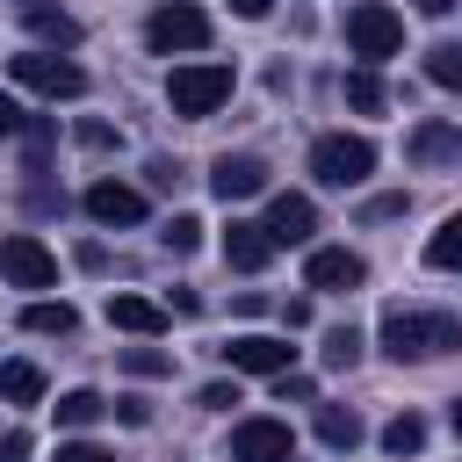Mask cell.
<instances>
[{
  "mask_svg": "<svg viewBox=\"0 0 462 462\" xmlns=\"http://www.w3.org/2000/svg\"><path fill=\"white\" fill-rule=\"evenodd\" d=\"M383 346H390L397 361H433V354H455V346H462V318L390 303V310H383Z\"/></svg>",
  "mask_w": 462,
  "mask_h": 462,
  "instance_id": "6da1fadb",
  "label": "cell"
},
{
  "mask_svg": "<svg viewBox=\"0 0 462 462\" xmlns=\"http://www.w3.org/2000/svg\"><path fill=\"white\" fill-rule=\"evenodd\" d=\"M7 79L29 87V94H43V101H79V94H87V72H79L72 58H58V51H22V58H7Z\"/></svg>",
  "mask_w": 462,
  "mask_h": 462,
  "instance_id": "7a4b0ae2",
  "label": "cell"
},
{
  "mask_svg": "<svg viewBox=\"0 0 462 462\" xmlns=\"http://www.w3.org/2000/svg\"><path fill=\"white\" fill-rule=\"evenodd\" d=\"M166 101H173V116H217L224 101H231V65H173V79H166Z\"/></svg>",
  "mask_w": 462,
  "mask_h": 462,
  "instance_id": "3957f363",
  "label": "cell"
},
{
  "mask_svg": "<svg viewBox=\"0 0 462 462\" xmlns=\"http://www.w3.org/2000/svg\"><path fill=\"white\" fill-rule=\"evenodd\" d=\"M310 173H318L325 188H361V180L375 173V144H368V137L332 130V137H318V144H310Z\"/></svg>",
  "mask_w": 462,
  "mask_h": 462,
  "instance_id": "277c9868",
  "label": "cell"
},
{
  "mask_svg": "<svg viewBox=\"0 0 462 462\" xmlns=\"http://www.w3.org/2000/svg\"><path fill=\"white\" fill-rule=\"evenodd\" d=\"M144 43H152L159 58H173V51H202V43H209V14H202L195 0H159L152 22H144Z\"/></svg>",
  "mask_w": 462,
  "mask_h": 462,
  "instance_id": "5b68a950",
  "label": "cell"
},
{
  "mask_svg": "<svg viewBox=\"0 0 462 462\" xmlns=\"http://www.w3.org/2000/svg\"><path fill=\"white\" fill-rule=\"evenodd\" d=\"M346 51H354V58H368V65H383V58H397V51H404V22H397L383 0H361V7L346 14Z\"/></svg>",
  "mask_w": 462,
  "mask_h": 462,
  "instance_id": "8992f818",
  "label": "cell"
},
{
  "mask_svg": "<svg viewBox=\"0 0 462 462\" xmlns=\"http://www.w3.org/2000/svg\"><path fill=\"white\" fill-rule=\"evenodd\" d=\"M0 274H7L14 289H51V282H58V253H51L43 238L14 231V238H0Z\"/></svg>",
  "mask_w": 462,
  "mask_h": 462,
  "instance_id": "52a82bcc",
  "label": "cell"
},
{
  "mask_svg": "<svg viewBox=\"0 0 462 462\" xmlns=\"http://www.w3.org/2000/svg\"><path fill=\"white\" fill-rule=\"evenodd\" d=\"M303 282H310V289H325V296H354V289L368 282V260H361V253H346V245H318V253L303 260Z\"/></svg>",
  "mask_w": 462,
  "mask_h": 462,
  "instance_id": "ba28073f",
  "label": "cell"
},
{
  "mask_svg": "<svg viewBox=\"0 0 462 462\" xmlns=\"http://www.w3.org/2000/svg\"><path fill=\"white\" fill-rule=\"evenodd\" d=\"M296 455V433L282 419H245L231 426V462H289Z\"/></svg>",
  "mask_w": 462,
  "mask_h": 462,
  "instance_id": "9c48e42d",
  "label": "cell"
},
{
  "mask_svg": "<svg viewBox=\"0 0 462 462\" xmlns=\"http://www.w3.org/2000/svg\"><path fill=\"white\" fill-rule=\"evenodd\" d=\"M267 188V159H253V152H224L217 166H209V195L217 202H245V195H260Z\"/></svg>",
  "mask_w": 462,
  "mask_h": 462,
  "instance_id": "30bf717a",
  "label": "cell"
},
{
  "mask_svg": "<svg viewBox=\"0 0 462 462\" xmlns=\"http://www.w3.org/2000/svg\"><path fill=\"white\" fill-rule=\"evenodd\" d=\"M231 368H245V375H282L289 361H296V346L289 339H274V332H245V339H231V346H217Z\"/></svg>",
  "mask_w": 462,
  "mask_h": 462,
  "instance_id": "8fae6325",
  "label": "cell"
},
{
  "mask_svg": "<svg viewBox=\"0 0 462 462\" xmlns=\"http://www.w3.org/2000/svg\"><path fill=\"white\" fill-rule=\"evenodd\" d=\"M310 231H318V202L310 195H274L267 202V238L274 245H310Z\"/></svg>",
  "mask_w": 462,
  "mask_h": 462,
  "instance_id": "7c38bea8",
  "label": "cell"
},
{
  "mask_svg": "<svg viewBox=\"0 0 462 462\" xmlns=\"http://www.w3.org/2000/svg\"><path fill=\"white\" fill-rule=\"evenodd\" d=\"M87 217L94 224H144V195L123 188V180H94L87 188Z\"/></svg>",
  "mask_w": 462,
  "mask_h": 462,
  "instance_id": "4fadbf2b",
  "label": "cell"
},
{
  "mask_svg": "<svg viewBox=\"0 0 462 462\" xmlns=\"http://www.w3.org/2000/svg\"><path fill=\"white\" fill-rule=\"evenodd\" d=\"M224 260H231L238 274H260V267L274 260V238H267V224H245V217H231V231H224Z\"/></svg>",
  "mask_w": 462,
  "mask_h": 462,
  "instance_id": "5bb4252c",
  "label": "cell"
},
{
  "mask_svg": "<svg viewBox=\"0 0 462 462\" xmlns=\"http://www.w3.org/2000/svg\"><path fill=\"white\" fill-rule=\"evenodd\" d=\"M404 152H411V166H440V159H462V130H455V123H419V130L404 137Z\"/></svg>",
  "mask_w": 462,
  "mask_h": 462,
  "instance_id": "9a60e30c",
  "label": "cell"
},
{
  "mask_svg": "<svg viewBox=\"0 0 462 462\" xmlns=\"http://www.w3.org/2000/svg\"><path fill=\"white\" fill-rule=\"evenodd\" d=\"M108 325L116 332H137V339H159L166 332V310L144 303V296H108Z\"/></svg>",
  "mask_w": 462,
  "mask_h": 462,
  "instance_id": "2e32d148",
  "label": "cell"
},
{
  "mask_svg": "<svg viewBox=\"0 0 462 462\" xmlns=\"http://www.w3.org/2000/svg\"><path fill=\"white\" fill-rule=\"evenodd\" d=\"M22 22H29V29H36V36L51 43V51H72V43H79V22H72L65 7H43V0H22Z\"/></svg>",
  "mask_w": 462,
  "mask_h": 462,
  "instance_id": "e0dca14e",
  "label": "cell"
},
{
  "mask_svg": "<svg viewBox=\"0 0 462 462\" xmlns=\"http://www.w3.org/2000/svg\"><path fill=\"white\" fill-rule=\"evenodd\" d=\"M318 440L325 448H361V411L354 404H318Z\"/></svg>",
  "mask_w": 462,
  "mask_h": 462,
  "instance_id": "ac0fdd59",
  "label": "cell"
},
{
  "mask_svg": "<svg viewBox=\"0 0 462 462\" xmlns=\"http://www.w3.org/2000/svg\"><path fill=\"white\" fill-rule=\"evenodd\" d=\"M43 397V368L36 361H0V404H36Z\"/></svg>",
  "mask_w": 462,
  "mask_h": 462,
  "instance_id": "d6986e66",
  "label": "cell"
},
{
  "mask_svg": "<svg viewBox=\"0 0 462 462\" xmlns=\"http://www.w3.org/2000/svg\"><path fill=\"white\" fill-rule=\"evenodd\" d=\"M22 325L43 332V339H72V332H79V310H72V303H29Z\"/></svg>",
  "mask_w": 462,
  "mask_h": 462,
  "instance_id": "ffe728a7",
  "label": "cell"
},
{
  "mask_svg": "<svg viewBox=\"0 0 462 462\" xmlns=\"http://www.w3.org/2000/svg\"><path fill=\"white\" fill-rule=\"evenodd\" d=\"M339 94H346V108H361V116H375V108L390 101V94H383V79H375V65L346 72V87H339Z\"/></svg>",
  "mask_w": 462,
  "mask_h": 462,
  "instance_id": "44dd1931",
  "label": "cell"
},
{
  "mask_svg": "<svg viewBox=\"0 0 462 462\" xmlns=\"http://www.w3.org/2000/svg\"><path fill=\"white\" fill-rule=\"evenodd\" d=\"M383 448H390V455H419V448H426V419H419V411H397V419L383 426Z\"/></svg>",
  "mask_w": 462,
  "mask_h": 462,
  "instance_id": "7402d4cb",
  "label": "cell"
},
{
  "mask_svg": "<svg viewBox=\"0 0 462 462\" xmlns=\"http://www.w3.org/2000/svg\"><path fill=\"white\" fill-rule=\"evenodd\" d=\"M426 267H462V209L426 238Z\"/></svg>",
  "mask_w": 462,
  "mask_h": 462,
  "instance_id": "603a6c76",
  "label": "cell"
},
{
  "mask_svg": "<svg viewBox=\"0 0 462 462\" xmlns=\"http://www.w3.org/2000/svg\"><path fill=\"white\" fill-rule=\"evenodd\" d=\"M426 79L462 94V43H433V51H426Z\"/></svg>",
  "mask_w": 462,
  "mask_h": 462,
  "instance_id": "cb8c5ba5",
  "label": "cell"
},
{
  "mask_svg": "<svg viewBox=\"0 0 462 462\" xmlns=\"http://www.w3.org/2000/svg\"><path fill=\"white\" fill-rule=\"evenodd\" d=\"M101 411H108V404H101L94 390H65V397H58V426H94Z\"/></svg>",
  "mask_w": 462,
  "mask_h": 462,
  "instance_id": "d4e9b609",
  "label": "cell"
},
{
  "mask_svg": "<svg viewBox=\"0 0 462 462\" xmlns=\"http://www.w3.org/2000/svg\"><path fill=\"white\" fill-rule=\"evenodd\" d=\"M22 137H29V173H43V166H51V144H58V130H51V116H36V123H22Z\"/></svg>",
  "mask_w": 462,
  "mask_h": 462,
  "instance_id": "484cf974",
  "label": "cell"
},
{
  "mask_svg": "<svg viewBox=\"0 0 462 462\" xmlns=\"http://www.w3.org/2000/svg\"><path fill=\"white\" fill-rule=\"evenodd\" d=\"M325 361H332V368H354V361H361V332H354V325H332V332H325Z\"/></svg>",
  "mask_w": 462,
  "mask_h": 462,
  "instance_id": "4316f807",
  "label": "cell"
},
{
  "mask_svg": "<svg viewBox=\"0 0 462 462\" xmlns=\"http://www.w3.org/2000/svg\"><path fill=\"white\" fill-rule=\"evenodd\" d=\"M116 361H123L130 375H173V354H159V346H123Z\"/></svg>",
  "mask_w": 462,
  "mask_h": 462,
  "instance_id": "83f0119b",
  "label": "cell"
},
{
  "mask_svg": "<svg viewBox=\"0 0 462 462\" xmlns=\"http://www.w3.org/2000/svg\"><path fill=\"white\" fill-rule=\"evenodd\" d=\"M202 245V217H173L166 224V253H195Z\"/></svg>",
  "mask_w": 462,
  "mask_h": 462,
  "instance_id": "f1b7e54d",
  "label": "cell"
},
{
  "mask_svg": "<svg viewBox=\"0 0 462 462\" xmlns=\"http://www.w3.org/2000/svg\"><path fill=\"white\" fill-rule=\"evenodd\" d=\"M274 397H282V404H289V397H296V404H310V397H318V383H310V375H296V368H282V375H274Z\"/></svg>",
  "mask_w": 462,
  "mask_h": 462,
  "instance_id": "f546056e",
  "label": "cell"
},
{
  "mask_svg": "<svg viewBox=\"0 0 462 462\" xmlns=\"http://www.w3.org/2000/svg\"><path fill=\"white\" fill-rule=\"evenodd\" d=\"M58 462H116V455H108V448H94V440H65V448H58Z\"/></svg>",
  "mask_w": 462,
  "mask_h": 462,
  "instance_id": "4dcf8cb0",
  "label": "cell"
},
{
  "mask_svg": "<svg viewBox=\"0 0 462 462\" xmlns=\"http://www.w3.org/2000/svg\"><path fill=\"white\" fill-rule=\"evenodd\" d=\"M195 404H209V411H231V404H238V390H231V383H209Z\"/></svg>",
  "mask_w": 462,
  "mask_h": 462,
  "instance_id": "1f68e13d",
  "label": "cell"
},
{
  "mask_svg": "<svg viewBox=\"0 0 462 462\" xmlns=\"http://www.w3.org/2000/svg\"><path fill=\"white\" fill-rule=\"evenodd\" d=\"M116 419H123V426H144L152 404H144V397H116Z\"/></svg>",
  "mask_w": 462,
  "mask_h": 462,
  "instance_id": "d6a6232c",
  "label": "cell"
},
{
  "mask_svg": "<svg viewBox=\"0 0 462 462\" xmlns=\"http://www.w3.org/2000/svg\"><path fill=\"white\" fill-rule=\"evenodd\" d=\"M0 462H29V433H22V426L0 433Z\"/></svg>",
  "mask_w": 462,
  "mask_h": 462,
  "instance_id": "836d02e7",
  "label": "cell"
},
{
  "mask_svg": "<svg viewBox=\"0 0 462 462\" xmlns=\"http://www.w3.org/2000/svg\"><path fill=\"white\" fill-rule=\"evenodd\" d=\"M79 144H94V152H101V144H116V130H108V123H79Z\"/></svg>",
  "mask_w": 462,
  "mask_h": 462,
  "instance_id": "e575fe53",
  "label": "cell"
},
{
  "mask_svg": "<svg viewBox=\"0 0 462 462\" xmlns=\"http://www.w3.org/2000/svg\"><path fill=\"white\" fill-rule=\"evenodd\" d=\"M368 217H375V224H383V217H404V195H375V202H368Z\"/></svg>",
  "mask_w": 462,
  "mask_h": 462,
  "instance_id": "d590c367",
  "label": "cell"
},
{
  "mask_svg": "<svg viewBox=\"0 0 462 462\" xmlns=\"http://www.w3.org/2000/svg\"><path fill=\"white\" fill-rule=\"evenodd\" d=\"M22 130V108H14V94H0V137H14Z\"/></svg>",
  "mask_w": 462,
  "mask_h": 462,
  "instance_id": "8d00e7d4",
  "label": "cell"
},
{
  "mask_svg": "<svg viewBox=\"0 0 462 462\" xmlns=\"http://www.w3.org/2000/svg\"><path fill=\"white\" fill-rule=\"evenodd\" d=\"M267 7H274V0H231V14H245V22H260Z\"/></svg>",
  "mask_w": 462,
  "mask_h": 462,
  "instance_id": "74e56055",
  "label": "cell"
},
{
  "mask_svg": "<svg viewBox=\"0 0 462 462\" xmlns=\"http://www.w3.org/2000/svg\"><path fill=\"white\" fill-rule=\"evenodd\" d=\"M411 7H419V14H448L455 0H411Z\"/></svg>",
  "mask_w": 462,
  "mask_h": 462,
  "instance_id": "f35d334b",
  "label": "cell"
},
{
  "mask_svg": "<svg viewBox=\"0 0 462 462\" xmlns=\"http://www.w3.org/2000/svg\"><path fill=\"white\" fill-rule=\"evenodd\" d=\"M448 419H455V433H462V397H455V404H448Z\"/></svg>",
  "mask_w": 462,
  "mask_h": 462,
  "instance_id": "ab89813d",
  "label": "cell"
}]
</instances>
